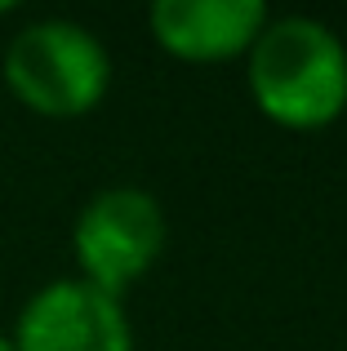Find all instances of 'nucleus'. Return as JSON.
I'll list each match as a JSON object with an SVG mask.
<instances>
[{
	"label": "nucleus",
	"mask_w": 347,
	"mask_h": 351,
	"mask_svg": "<svg viewBox=\"0 0 347 351\" xmlns=\"http://www.w3.org/2000/svg\"><path fill=\"white\" fill-rule=\"evenodd\" d=\"M245 85L272 125L294 134L325 129L347 112V45L321 18H267L245 53Z\"/></svg>",
	"instance_id": "f257e3e1"
},
{
	"label": "nucleus",
	"mask_w": 347,
	"mask_h": 351,
	"mask_svg": "<svg viewBox=\"0 0 347 351\" xmlns=\"http://www.w3.org/2000/svg\"><path fill=\"white\" fill-rule=\"evenodd\" d=\"M5 89L45 120L89 116L112 89V53L71 18H36L18 27L0 58Z\"/></svg>",
	"instance_id": "f03ea898"
},
{
	"label": "nucleus",
	"mask_w": 347,
	"mask_h": 351,
	"mask_svg": "<svg viewBox=\"0 0 347 351\" xmlns=\"http://www.w3.org/2000/svg\"><path fill=\"white\" fill-rule=\"evenodd\" d=\"M165 209L152 191L103 187L71 223L76 276L112 298H125V289L139 285L165 254Z\"/></svg>",
	"instance_id": "7ed1b4c3"
},
{
	"label": "nucleus",
	"mask_w": 347,
	"mask_h": 351,
	"mask_svg": "<svg viewBox=\"0 0 347 351\" xmlns=\"http://www.w3.org/2000/svg\"><path fill=\"white\" fill-rule=\"evenodd\" d=\"M9 343L14 351H134V329L125 298L62 276L23 302Z\"/></svg>",
	"instance_id": "20e7f679"
},
{
	"label": "nucleus",
	"mask_w": 347,
	"mask_h": 351,
	"mask_svg": "<svg viewBox=\"0 0 347 351\" xmlns=\"http://www.w3.org/2000/svg\"><path fill=\"white\" fill-rule=\"evenodd\" d=\"M263 0H156L147 9V32L178 62H232L245 58L267 27Z\"/></svg>",
	"instance_id": "39448f33"
},
{
	"label": "nucleus",
	"mask_w": 347,
	"mask_h": 351,
	"mask_svg": "<svg viewBox=\"0 0 347 351\" xmlns=\"http://www.w3.org/2000/svg\"><path fill=\"white\" fill-rule=\"evenodd\" d=\"M0 351H14V343H9V334H0Z\"/></svg>",
	"instance_id": "423d86ee"
},
{
	"label": "nucleus",
	"mask_w": 347,
	"mask_h": 351,
	"mask_svg": "<svg viewBox=\"0 0 347 351\" xmlns=\"http://www.w3.org/2000/svg\"><path fill=\"white\" fill-rule=\"evenodd\" d=\"M5 14H14V5H9V0H0V18H5Z\"/></svg>",
	"instance_id": "0eeeda50"
}]
</instances>
